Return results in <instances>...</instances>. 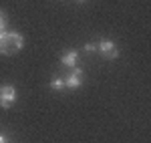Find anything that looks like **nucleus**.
<instances>
[{
    "label": "nucleus",
    "instance_id": "3",
    "mask_svg": "<svg viewBox=\"0 0 151 143\" xmlns=\"http://www.w3.org/2000/svg\"><path fill=\"white\" fill-rule=\"evenodd\" d=\"M14 101H16V89L12 85H0V107L10 109Z\"/></svg>",
    "mask_w": 151,
    "mask_h": 143
},
{
    "label": "nucleus",
    "instance_id": "4",
    "mask_svg": "<svg viewBox=\"0 0 151 143\" xmlns=\"http://www.w3.org/2000/svg\"><path fill=\"white\" fill-rule=\"evenodd\" d=\"M83 83V69L81 67H73L70 73L65 77V89H79Z\"/></svg>",
    "mask_w": 151,
    "mask_h": 143
},
{
    "label": "nucleus",
    "instance_id": "7",
    "mask_svg": "<svg viewBox=\"0 0 151 143\" xmlns=\"http://www.w3.org/2000/svg\"><path fill=\"white\" fill-rule=\"evenodd\" d=\"M6 24H8V18H6V14L0 10V32H4L6 30Z\"/></svg>",
    "mask_w": 151,
    "mask_h": 143
},
{
    "label": "nucleus",
    "instance_id": "2",
    "mask_svg": "<svg viewBox=\"0 0 151 143\" xmlns=\"http://www.w3.org/2000/svg\"><path fill=\"white\" fill-rule=\"evenodd\" d=\"M97 50L101 52V57L107 60H115L119 57V47H117L113 40H109V38H103V40H99V45H97Z\"/></svg>",
    "mask_w": 151,
    "mask_h": 143
},
{
    "label": "nucleus",
    "instance_id": "9",
    "mask_svg": "<svg viewBox=\"0 0 151 143\" xmlns=\"http://www.w3.org/2000/svg\"><path fill=\"white\" fill-rule=\"evenodd\" d=\"M0 143H8V139H6V135H4V133H0Z\"/></svg>",
    "mask_w": 151,
    "mask_h": 143
},
{
    "label": "nucleus",
    "instance_id": "6",
    "mask_svg": "<svg viewBox=\"0 0 151 143\" xmlns=\"http://www.w3.org/2000/svg\"><path fill=\"white\" fill-rule=\"evenodd\" d=\"M50 89H52V91H65V79L55 77V79L50 81Z\"/></svg>",
    "mask_w": 151,
    "mask_h": 143
},
{
    "label": "nucleus",
    "instance_id": "10",
    "mask_svg": "<svg viewBox=\"0 0 151 143\" xmlns=\"http://www.w3.org/2000/svg\"><path fill=\"white\" fill-rule=\"evenodd\" d=\"M79 2H85V0H79Z\"/></svg>",
    "mask_w": 151,
    "mask_h": 143
},
{
    "label": "nucleus",
    "instance_id": "1",
    "mask_svg": "<svg viewBox=\"0 0 151 143\" xmlns=\"http://www.w3.org/2000/svg\"><path fill=\"white\" fill-rule=\"evenodd\" d=\"M24 47V36L16 30H4L0 32V55L12 57L16 52H20Z\"/></svg>",
    "mask_w": 151,
    "mask_h": 143
},
{
    "label": "nucleus",
    "instance_id": "5",
    "mask_svg": "<svg viewBox=\"0 0 151 143\" xmlns=\"http://www.w3.org/2000/svg\"><path fill=\"white\" fill-rule=\"evenodd\" d=\"M60 63H63L65 67H69V69L77 67V63H79V52H77V50H65V52L60 55Z\"/></svg>",
    "mask_w": 151,
    "mask_h": 143
},
{
    "label": "nucleus",
    "instance_id": "8",
    "mask_svg": "<svg viewBox=\"0 0 151 143\" xmlns=\"http://www.w3.org/2000/svg\"><path fill=\"white\" fill-rule=\"evenodd\" d=\"M85 50H87V52H95V50H97V45H95V42H87V45H85Z\"/></svg>",
    "mask_w": 151,
    "mask_h": 143
}]
</instances>
